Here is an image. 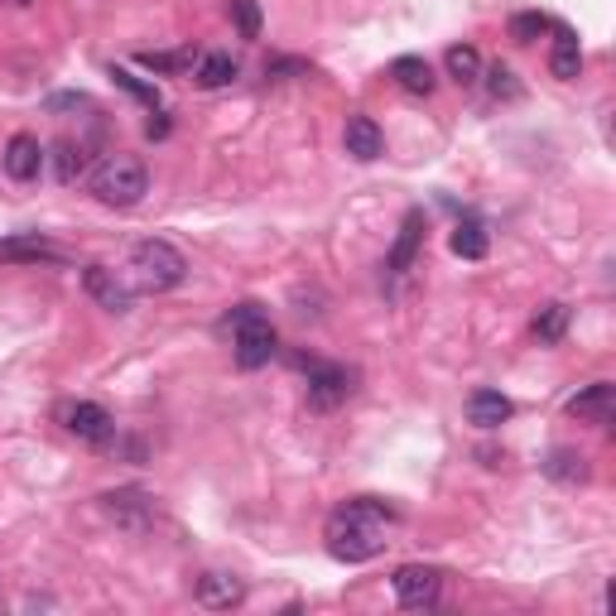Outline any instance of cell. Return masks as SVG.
<instances>
[{
  "instance_id": "1",
  "label": "cell",
  "mask_w": 616,
  "mask_h": 616,
  "mask_svg": "<svg viewBox=\"0 0 616 616\" xmlns=\"http://www.w3.org/2000/svg\"><path fill=\"white\" fill-rule=\"evenodd\" d=\"M396 526V510L376 496H352L327 516L323 526V540H327V554L337 563H366L386 549V530Z\"/></svg>"
},
{
  "instance_id": "2",
  "label": "cell",
  "mask_w": 616,
  "mask_h": 616,
  "mask_svg": "<svg viewBox=\"0 0 616 616\" xmlns=\"http://www.w3.org/2000/svg\"><path fill=\"white\" fill-rule=\"evenodd\" d=\"M87 188H91V198L97 203H107V207H136L140 198L150 193V169L136 160V154H101L97 169L87 174Z\"/></svg>"
},
{
  "instance_id": "3",
  "label": "cell",
  "mask_w": 616,
  "mask_h": 616,
  "mask_svg": "<svg viewBox=\"0 0 616 616\" xmlns=\"http://www.w3.org/2000/svg\"><path fill=\"white\" fill-rule=\"evenodd\" d=\"M130 280H136V290H145V294L179 290V284L188 280V260H183V251L174 241L145 236V241L130 246Z\"/></svg>"
},
{
  "instance_id": "4",
  "label": "cell",
  "mask_w": 616,
  "mask_h": 616,
  "mask_svg": "<svg viewBox=\"0 0 616 616\" xmlns=\"http://www.w3.org/2000/svg\"><path fill=\"white\" fill-rule=\"evenodd\" d=\"M352 390H357V371H352V366H333V361L313 357V366H309V404L313 410H337V404L352 400Z\"/></svg>"
},
{
  "instance_id": "5",
  "label": "cell",
  "mask_w": 616,
  "mask_h": 616,
  "mask_svg": "<svg viewBox=\"0 0 616 616\" xmlns=\"http://www.w3.org/2000/svg\"><path fill=\"white\" fill-rule=\"evenodd\" d=\"M280 352V337H274L270 318H256L246 327H236L231 333V357L241 371H260V366H270V357Z\"/></svg>"
},
{
  "instance_id": "6",
  "label": "cell",
  "mask_w": 616,
  "mask_h": 616,
  "mask_svg": "<svg viewBox=\"0 0 616 616\" xmlns=\"http://www.w3.org/2000/svg\"><path fill=\"white\" fill-rule=\"evenodd\" d=\"M390 587H396L400 607L410 612H424L439 602V587H443V573L429 569V563H404V569H396V579H390Z\"/></svg>"
},
{
  "instance_id": "7",
  "label": "cell",
  "mask_w": 616,
  "mask_h": 616,
  "mask_svg": "<svg viewBox=\"0 0 616 616\" xmlns=\"http://www.w3.org/2000/svg\"><path fill=\"white\" fill-rule=\"evenodd\" d=\"M63 429H68L73 439H83V443H97V449H107V443L116 439V419L101 410V404H91V400H73V404H63Z\"/></svg>"
},
{
  "instance_id": "8",
  "label": "cell",
  "mask_w": 616,
  "mask_h": 616,
  "mask_svg": "<svg viewBox=\"0 0 616 616\" xmlns=\"http://www.w3.org/2000/svg\"><path fill=\"white\" fill-rule=\"evenodd\" d=\"M193 597H198V607H207V612H231L246 602V579L241 573H227V569H207L198 587H193Z\"/></svg>"
},
{
  "instance_id": "9",
  "label": "cell",
  "mask_w": 616,
  "mask_h": 616,
  "mask_svg": "<svg viewBox=\"0 0 616 616\" xmlns=\"http://www.w3.org/2000/svg\"><path fill=\"white\" fill-rule=\"evenodd\" d=\"M0 164H6V174L15 183H34L39 169H44V145L30 136V130H20V136H10L6 154H0Z\"/></svg>"
},
{
  "instance_id": "10",
  "label": "cell",
  "mask_w": 616,
  "mask_h": 616,
  "mask_svg": "<svg viewBox=\"0 0 616 616\" xmlns=\"http://www.w3.org/2000/svg\"><path fill=\"white\" fill-rule=\"evenodd\" d=\"M573 419H587V424H612V410H616V386L612 381H593L583 386L579 396H569L563 404Z\"/></svg>"
},
{
  "instance_id": "11",
  "label": "cell",
  "mask_w": 616,
  "mask_h": 616,
  "mask_svg": "<svg viewBox=\"0 0 616 616\" xmlns=\"http://www.w3.org/2000/svg\"><path fill=\"white\" fill-rule=\"evenodd\" d=\"M83 284H87V294L97 299V304L107 309V313H130V299H136V294H130L126 284L116 280V270H107V266H87V270H83Z\"/></svg>"
},
{
  "instance_id": "12",
  "label": "cell",
  "mask_w": 616,
  "mask_h": 616,
  "mask_svg": "<svg viewBox=\"0 0 616 616\" xmlns=\"http://www.w3.org/2000/svg\"><path fill=\"white\" fill-rule=\"evenodd\" d=\"M101 506H107V516L116 520V526H126V530H145L150 526V510H154V501L145 491H107L101 496Z\"/></svg>"
},
{
  "instance_id": "13",
  "label": "cell",
  "mask_w": 616,
  "mask_h": 616,
  "mask_svg": "<svg viewBox=\"0 0 616 616\" xmlns=\"http://www.w3.org/2000/svg\"><path fill=\"white\" fill-rule=\"evenodd\" d=\"M343 145H347V154H352V160L371 164V160H381V150H386V136H381V126H376L371 116H347Z\"/></svg>"
},
{
  "instance_id": "14",
  "label": "cell",
  "mask_w": 616,
  "mask_h": 616,
  "mask_svg": "<svg viewBox=\"0 0 616 616\" xmlns=\"http://www.w3.org/2000/svg\"><path fill=\"white\" fill-rule=\"evenodd\" d=\"M419 241H424V213L419 207H410L400 221V236H396V246H390V256H386V270L390 274H404L414 266V256H419Z\"/></svg>"
},
{
  "instance_id": "15",
  "label": "cell",
  "mask_w": 616,
  "mask_h": 616,
  "mask_svg": "<svg viewBox=\"0 0 616 616\" xmlns=\"http://www.w3.org/2000/svg\"><path fill=\"white\" fill-rule=\"evenodd\" d=\"M516 414V404H510V396H501V390H472L467 396V424H477V429H501L506 419Z\"/></svg>"
},
{
  "instance_id": "16",
  "label": "cell",
  "mask_w": 616,
  "mask_h": 616,
  "mask_svg": "<svg viewBox=\"0 0 616 616\" xmlns=\"http://www.w3.org/2000/svg\"><path fill=\"white\" fill-rule=\"evenodd\" d=\"M0 260H10V266H39V260H63V251L48 241V236L24 231V236H10V241H0Z\"/></svg>"
},
{
  "instance_id": "17",
  "label": "cell",
  "mask_w": 616,
  "mask_h": 616,
  "mask_svg": "<svg viewBox=\"0 0 616 616\" xmlns=\"http://www.w3.org/2000/svg\"><path fill=\"white\" fill-rule=\"evenodd\" d=\"M390 77L410 91V97H429V91L439 87V77H434V63L429 58H419V54H400L396 63H390Z\"/></svg>"
},
{
  "instance_id": "18",
  "label": "cell",
  "mask_w": 616,
  "mask_h": 616,
  "mask_svg": "<svg viewBox=\"0 0 616 616\" xmlns=\"http://www.w3.org/2000/svg\"><path fill=\"white\" fill-rule=\"evenodd\" d=\"M549 73L559 77V83H573V77L583 73V48H579V34L573 30H554V48H549Z\"/></svg>"
},
{
  "instance_id": "19",
  "label": "cell",
  "mask_w": 616,
  "mask_h": 616,
  "mask_svg": "<svg viewBox=\"0 0 616 616\" xmlns=\"http://www.w3.org/2000/svg\"><path fill=\"white\" fill-rule=\"evenodd\" d=\"M236 73H241V63H236L231 54H203L198 68H193V83H198L203 91H217V87H231Z\"/></svg>"
},
{
  "instance_id": "20",
  "label": "cell",
  "mask_w": 616,
  "mask_h": 616,
  "mask_svg": "<svg viewBox=\"0 0 616 616\" xmlns=\"http://www.w3.org/2000/svg\"><path fill=\"white\" fill-rule=\"evenodd\" d=\"M453 256H463V260H487L491 251V241H487V227H482L477 217H467V221H457L453 227Z\"/></svg>"
},
{
  "instance_id": "21",
  "label": "cell",
  "mask_w": 616,
  "mask_h": 616,
  "mask_svg": "<svg viewBox=\"0 0 616 616\" xmlns=\"http://www.w3.org/2000/svg\"><path fill=\"white\" fill-rule=\"evenodd\" d=\"M563 333H569V304H544L540 313H534V323H530V337L540 347H554L563 343Z\"/></svg>"
},
{
  "instance_id": "22",
  "label": "cell",
  "mask_w": 616,
  "mask_h": 616,
  "mask_svg": "<svg viewBox=\"0 0 616 616\" xmlns=\"http://www.w3.org/2000/svg\"><path fill=\"white\" fill-rule=\"evenodd\" d=\"M443 68H449V77H453L457 87L482 83V54L472 44H453L449 54H443Z\"/></svg>"
},
{
  "instance_id": "23",
  "label": "cell",
  "mask_w": 616,
  "mask_h": 616,
  "mask_svg": "<svg viewBox=\"0 0 616 616\" xmlns=\"http://www.w3.org/2000/svg\"><path fill=\"white\" fill-rule=\"evenodd\" d=\"M544 472L554 482H569V487H579V482H587V457L573 453V449H554V453H549V463H544Z\"/></svg>"
},
{
  "instance_id": "24",
  "label": "cell",
  "mask_w": 616,
  "mask_h": 616,
  "mask_svg": "<svg viewBox=\"0 0 616 616\" xmlns=\"http://www.w3.org/2000/svg\"><path fill=\"white\" fill-rule=\"evenodd\" d=\"M193 48H174V54H136L140 68H150V73H164V77H179V73H188L193 68Z\"/></svg>"
},
{
  "instance_id": "25",
  "label": "cell",
  "mask_w": 616,
  "mask_h": 616,
  "mask_svg": "<svg viewBox=\"0 0 616 616\" xmlns=\"http://www.w3.org/2000/svg\"><path fill=\"white\" fill-rule=\"evenodd\" d=\"M554 30H559V24L549 15H540V10H526V15L510 20V39H516V44H534L540 34H554Z\"/></svg>"
},
{
  "instance_id": "26",
  "label": "cell",
  "mask_w": 616,
  "mask_h": 616,
  "mask_svg": "<svg viewBox=\"0 0 616 616\" xmlns=\"http://www.w3.org/2000/svg\"><path fill=\"white\" fill-rule=\"evenodd\" d=\"M111 77H116V87H121L126 97H136V101H145L150 111H160V87H154V83H145V77H136L130 68H111Z\"/></svg>"
},
{
  "instance_id": "27",
  "label": "cell",
  "mask_w": 616,
  "mask_h": 616,
  "mask_svg": "<svg viewBox=\"0 0 616 616\" xmlns=\"http://www.w3.org/2000/svg\"><path fill=\"white\" fill-rule=\"evenodd\" d=\"M482 77H487V91H491L496 101H516L520 91H526V87L516 83V73H510L506 63H491V68H482Z\"/></svg>"
},
{
  "instance_id": "28",
  "label": "cell",
  "mask_w": 616,
  "mask_h": 616,
  "mask_svg": "<svg viewBox=\"0 0 616 616\" xmlns=\"http://www.w3.org/2000/svg\"><path fill=\"white\" fill-rule=\"evenodd\" d=\"M227 15L241 39H260V6L256 0H227Z\"/></svg>"
},
{
  "instance_id": "29",
  "label": "cell",
  "mask_w": 616,
  "mask_h": 616,
  "mask_svg": "<svg viewBox=\"0 0 616 616\" xmlns=\"http://www.w3.org/2000/svg\"><path fill=\"white\" fill-rule=\"evenodd\" d=\"M54 164H58V183H77V174H83V154L73 150V140H58L54 145Z\"/></svg>"
},
{
  "instance_id": "30",
  "label": "cell",
  "mask_w": 616,
  "mask_h": 616,
  "mask_svg": "<svg viewBox=\"0 0 616 616\" xmlns=\"http://www.w3.org/2000/svg\"><path fill=\"white\" fill-rule=\"evenodd\" d=\"M256 318H266V309L246 299V304H236V309L227 313V318H221V333H236V327H246V323H256Z\"/></svg>"
},
{
  "instance_id": "31",
  "label": "cell",
  "mask_w": 616,
  "mask_h": 616,
  "mask_svg": "<svg viewBox=\"0 0 616 616\" xmlns=\"http://www.w3.org/2000/svg\"><path fill=\"white\" fill-rule=\"evenodd\" d=\"M290 73H309V63H299V58H274V63H266V77H290Z\"/></svg>"
},
{
  "instance_id": "32",
  "label": "cell",
  "mask_w": 616,
  "mask_h": 616,
  "mask_svg": "<svg viewBox=\"0 0 616 616\" xmlns=\"http://www.w3.org/2000/svg\"><path fill=\"white\" fill-rule=\"evenodd\" d=\"M73 107H91L83 91H63V97H48V111H73Z\"/></svg>"
},
{
  "instance_id": "33",
  "label": "cell",
  "mask_w": 616,
  "mask_h": 616,
  "mask_svg": "<svg viewBox=\"0 0 616 616\" xmlns=\"http://www.w3.org/2000/svg\"><path fill=\"white\" fill-rule=\"evenodd\" d=\"M145 136H150V140H164V136H169V116H164V111H154V121L145 126Z\"/></svg>"
},
{
  "instance_id": "34",
  "label": "cell",
  "mask_w": 616,
  "mask_h": 616,
  "mask_svg": "<svg viewBox=\"0 0 616 616\" xmlns=\"http://www.w3.org/2000/svg\"><path fill=\"white\" fill-rule=\"evenodd\" d=\"M15 6H30V0H15Z\"/></svg>"
}]
</instances>
